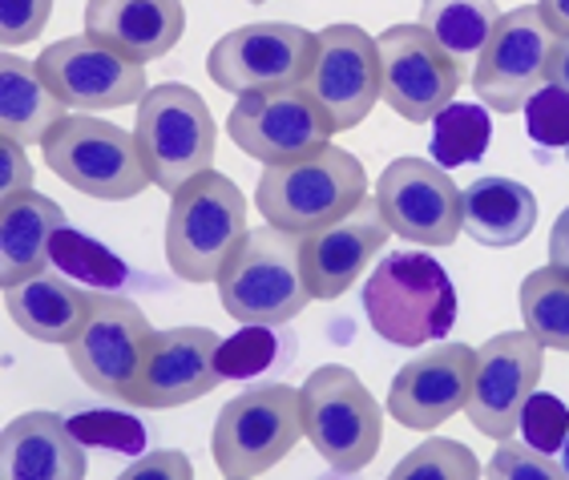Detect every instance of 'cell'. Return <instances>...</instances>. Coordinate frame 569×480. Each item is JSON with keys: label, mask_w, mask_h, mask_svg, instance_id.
I'll return each mask as SVG.
<instances>
[{"label": "cell", "mask_w": 569, "mask_h": 480, "mask_svg": "<svg viewBox=\"0 0 569 480\" xmlns=\"http://www.w3.org/2000/svg\"><path fill=\"white\" fill-rule=\"evenodd\" d=\"M363 316L396 348L440 343L457 323V287L432 254L392 251L363 283Z\"/></svg>", "instance_id": "1"}, {"label": "cell", "mask_w": 569, "mask_h": 480, "mask_svg": "<svg viewBox=\"0 0 569 480\" xmlns=\"http://www.w3.org/2000/svg\"><path fill=\"white\" fill-rule=\"evenodd\" d=\"M363 198H368V170L356 153L340 146H323L319 153H307L296 162L263 166L254 186L259 214L291 234H311L328 222H340Z\"/></svg>", "instance_id": "2"}, {"label": "cell", "mask_w": 569, "mask_h": 480, "mask_svg": "<svg viewBox=\"0 0 569 480\" xmlns=\"http://www.w3.org/2000/svg\"><path fill=\"white\" fill-rule=\"evenodd\" d=\"M247 239V198L227 174L207 170L170 194L166 262L182 283H219Z\"/></svg>", "instance_id": "3"}, {"label": "cell", "mask_w": 569, "mask_h": 480, "mask_svg": "<svg viewBox=\"0 0 569 480\" xmlns=\"http://www.w3.org/2000/svg\"><path fill=\"white\" fill-rule=\"evenodd\" d=\"M303 234L283 227H251L247 239L219 274V303L234 323H271L287 328L311 303L299 259Z\"/></svg>", "instance_id": "4"}, {"label": "cell", "mask_w": 569, "mask_h": 480, "mask_svg": "<svg viewBox=\"0 0 569 480\" xmlns=\"http://www.w3.org/2000/svg\"><path fill=\"white\" fill-rule=\"evenodd\" d=\"M41 153L61 182L101 202H130L153 186L138 133L89 113H69L61 126H53Z\"/></svg>", "instance_id": "5"}, {"label": "cell", "mask_w": 569, "mask_h": 480, "mask_svg": "<svg viewBox=\"0 0 569 480\" xmlns=\"http://www.w3.org/2000/svg\"><path fill=\"white\" fill-rule=\"evenodd\" d=\"M133 133L146 153L153 186L166 194L214 170L219 126L210 118V106L190 86H178V81L150 86V93L138 101Z\"/></svg>", "instance_id": "6"}, {"label": "cell", "mask_w": 569, "mask_h": 480, "mask_svg": "<svg viewBox=\"0 0 569 480\" xmlns=\"http://www.w3.org/2000/svg\"><path fill=\"white\" fill-rule=\"evenodd\" d=\"M303 437L340 477L368 469L380 452L383 412L363 388V380L343 363H323L307 376Z\"/></svg>", "instance_id": "7"}, {"label": "cell", "mask_w": 569, "mask_h": 480, "mask_svg": "<svg viewBox=\"0 0 569 480\" xmlns=\"http://www.w3.org/2000/svg\"><path fill=\"white\" fill-rule=\"evenodd\" d=\"M303 437V392L291 383H263L222 404L210 452L222 477H263Z\"/></svg>", "instance_id": "8"}, {"label": "cell", "mask_w": 569, "mask_h": 480, "mask_svg": "<svg viewBox=\"0 0 569 480\" xmlns=\"http://www.w3.org/2000/svg\"><path fill=\"white\" fill-rule=\"evenodd\" d=\"M311 61H316V33L283 21H254L230 29L210 44L207 73L219 89L242 98L263 89L307 86Z\"/></svg>", "instance_id": "9"}, {"label": "cell", "mask_w": 569, "mask_h": 480, "mask_svg": "<svg viewBox=\"0 0 569 480\" xmlns=\"http://www.w3.org/2000/svg\"><path fill=\"white\" fill-rule=\"evenodd\" d=\"M227 133L247 158L263 166H279L331 146L336 126L328 121V113L319 110L311 89L296 86L242 93L227 118Z\"/></svg>", "instance_id": "10"}, {"label": "cell", "mask_w": 569, "mask_h": 480, "mask_svg": "<svg viewBox=\"0 0 569 480\" xmlns=\"http://www.w3.org/2000/svg\"><path fill=\"white\" fill-rule=\"evenodd\" d=\"M553 44H558V33L546 24L537 4L505 12L472 69V93L497 113L526 110L529 98L549 81Z\"/></svg>", "instance_id": "11"}, {"label": "cell", "mask_w": 569, "mask_h": 480, "mask_svg": "<svg viewBox=\"0 0 569 480\" xmlns=\"http://www.w3.org/2000/svg\"><path fill=\"white\" fill-rule=\"evenodd\" d=\"M376 207L405 242L452 247L465 230V194L449 170L425 158H396L376 178Z\"/></svg>", "instance_id": "12"}, {"label": "cell", "mask_w": 569, "mask_h": 480, "mask_svg": "<svg viewBox=\"0 0 569 480\" xmlns=\"http://www.w3.org/2000/svg\"><path fill=\"white\" fill-rule=\"evenodd\" d=\"M37 73L73 113L126 110L150 93L142 61H130L110 44L93 41L89 33L49 44L37 57Z\"/></svg>", "instance_id": "13"}, {"label": "cell", "mask_w": 569, "mask_h": 480, "mask_svg": "<svg viewBox=\"0 0 569 480\" xmlns=\"http://www.w3.org/2000/svg\"><path fill=\"white\" fill-rule=\"evenodd\" d=\"M546 343L533 331H501L477 348V371H472L469 412L472 428L489 440H509L517 432L521 408L537 392L546 371Z\"/></svg>", "instance_id": "14"}, {"label": "cell", "mask_w": 569, "mask_h": 480, "mask_svg": "<svg viewBox=\"0 0 569 480\" xmlns=\"http://www.w3.org/2000/svg\"><path fill=\"white\" fill-rule=\"evenodd\" d=\"M376 49H380L383 106L392 113H400L412 126H425L445 106H452L465 73L452 66V57L420 24L383 29L376 37Z\"/></svg>", "instance_id": "15"}, {"label": "cell", "mask_w": 569, "mask_h": 480, "mask_svg": "<svg viewBox=\"0 0 569 480\" xmlns=\"http://www.w3.org/2000/svg\"><path fill=\"white\" fill-rule=\"evenodd\" d=\"M307 89L319 101V110L328 113L336 133L356 130L376 110V101H383L376 37L363 33L360 24H328V29H319Z\"/></svg>", "instance_id": "16"}, {"label": "cell", "mask_w": 569, "mask_h": 480, "mask_svg": "<svg viewBox=\"0 0 569 480\" xmlns=\"http://www.w3.org/2000/svg\"><path fill=\"white\" fill-rule=\"evenodd\" d=\"M150 331V319L138 303L121 299L118 291H93V311L86 331L69 343V363L86 388L126 400L142 368Z\"/></svg>", "instance_id": "17"}, {"label": "cell", "mask_w": 569, "mask_h": 480, "mask_svg": "<svg viewBox=\"0 0 569 480\" xmlns=\"http://www.w3.org/2000/svg\"><path fill=\"white\" fill-rule=\"evenodd\" d=\"M219 343L210 328H170L150 331L146 356L138 368L126 404L146 408V412H166V408L194 404L222 383L219 376Z\"/></svg>", "instance_id": "18"}, {"label": "cell", "mask_w": 569, "mask_h": 480, "mask_svg": "<svg viewBox=\"0 0 569 480\" xmlns=\"http://www.w3.org/2000/svg\"><path fill=\"white\" fill-rule=\"evenodd\" d=\"M477 351L469 343H437L428 356L408 360L388 388V416L412 432H432L465 412L472 392Z\"/></svg>", "instance_id": "19"}, {"label": "cell", "mask_w": 569, "mask_h": 480, "mask_svg": "<svg viewBox=\"0 0 569 480\" xmlns=\"http://www.w3.org/2000/svg\"><path fill=\"white\" fill-rule=\"evenodd\" d=\"M388 239H392V227H388L372 194L340 222H328V227L303 234L299 259H303V279L311 299H340L343 291H351L360 283V274L372 267L376 254L388 247Z\"/></svg>", "instance_id": "20"}, {"label": "cell", "mask_w": 569, "mask_h": 480, "mask_svg": "<svg viewBox=\"0 0 569 480\" xmlns=\"http://www.w3.org/2000/svg\"><path fill=\"white\" fill-rule=\"evenodd\" d=\"M86 33L130 61H158L187 33L182 0H86Z\"/></svg>", "instance_id": "21"}, {"label": "cell", "mask_w": 569, "mask_h": 480, "mask_svg": "<svg viewBox=\"0 0 569 480\" xmlns=\"http://www.w3.org/2000/svg\"><path fill=\"white\" fill-rule=\"evenodd\" d=\"M86 469V444L66 416L24 412L0 432V472L9 480H81Z\"/></svg>", "instance_id": "22"}, {"label": "cell", "mask_w": 569, "mask_h": 480, "mask_svg": "<svg viewBox=\"0 0 569 480\" xmlns=\"http://www.w3.org/2000/svg\"><path fill=\"white\" fill-rule=\"evenodd\" d=\"M4 311L29 339L69 348L86 331L89 311H93V291L53 267V271H41L24 283L4 287Z\"/></svg>", "instance_id": "23"}, {"label": "cell", "mask_w": 569, "mask_h": 480, "mask_svg": "<svg viewBox=\"0 0 569 480\" xmlns=\"http://www.w3.org/2000/svg\"><path fill=\"white\" fill-rule=\"evenodd\" d=\"M66 222V210L37 190L4 198L0 202V287L24 283L49 271V242Z\"/></svg>", "instance_id": "24"}, {"label": "cell", "mask_w": 569, "mask_h": 480, "mask_svg": "<svg viewBox=\"0 0 569 480\" xmlns=\"http://www.w3.org/2000/svg\"><path fill=\"white\" fill-rule=\"evenodd\" d=\"M69 118V106L44 86L37 61L21 53L0 57V138H17L21 146H41L53 126Z\"/></svg>", "instance_id": "25"}, {"label": "cell", "mask_w": 569, "mask_h": 480, "mask_svg": "<svg viewBox=\"0 0 569 480\" xmlns=\"http://www.w3.org/2000/svg\"><path fill=\"white\" fill-rule=\"evenodd\" d=\"M465 194V230L481 247H517L537 227V198L526 182L513 178H477Z\"/></svg>", "instance_id": "26"}, {"label": "cell", "mask_w": 569, "mask_h": 480, "mask_svg": "<svg viewBox=\"0 0 569 480\" xmlns=\"http://www.w3.org/2000/svg\"><path fill=\"white\" fill-rule=\"evenodd\" d=\"M497 21H501L497 0H425L417 24L452 57V66L469 77L481 61Z\"/></svg>", "instance_id": "27"}, {"label": "cell", "mask_w": 569, "mask_h": 480, "mask_svg": "<svg viewBox=\"0 0 569 480\" xmlns=\"http://www.w3.org/2000/svg\"><path fill=\"white\" fill-rule=\"evenodd\" d=\"M521 323L549 351L569 356V271L549 262L521 279Z\"/></svg>", "instance_id": "28"}, {"label": "cell", "mask_w": 569, "mask_h": 480, "mask_svg": "<svg viewBox=\"0 0 569 480\" xmlns=\"http://www.w3.org/2000/svg\"><path fill=\"white\" fill-rule=\"evenodd\" d=\"M49 267H57L61 274L77 279V283H86L89 291H121V287L130 283V267L106 242L89 239V234L73 230L69 222L49 242Z\"/></svg>", "instance_id": "29"}, {"label": "cell", "mask_w": 569, "mask_h": 480, "mask_svg": "<svg viewBox=\"0 0 569 480\" xmlns=\"http://www.w3.org/2000/svg\"><path fill=\"white\" fill-rule=\"evenodd\" d=\"M493 142V121L489 106H472V101H452L432 118V162L445 170L481 162L485 150Z\"/></svg>", "instance_id": "30"}, {"label": "cell", "mask_w": 569, "mask_h": 480, "mask_svg": "<svg viewBox=\"0 0 569 480\" xmlns=\"http://www.w3.org/2000/svg\"><path fill=\"white\" fill-rule=\"evenodd\" d=\"M291 348L283 328L271 323H242L230 339L219 343V376L222 380H254L271 371L279 360H287L283 351Z\"/></svg>", "instance_id": "31"}, {"label": "cell", "mask_w": 569, "mask_h": 480, "mask_svg": "<svg viewBox=\"0 0 569 480\" xmlns=\"http://www.w3.org/2000/svg\"><path fill=\"white\" fill-rule=\"evenodd\" d=\"M69 432L86 448H110L121 457H142L146 452V424L133 420L130 412H113V408H81L66 416Z\"/></svg>", "instance_id": "32"}, {"label": "cell", "mask_w": 569, "mask_h": 480, "mask_svg": "<svg viewBox=\"0 0 569 480\" xmlns=\"http://www.w3.org/2000/svg\"><path fill=\"white\" fill-rule=\"evenodd\" d=\"M481 464L472 457V448L457 444V440H425L420 448H412L400 464L392 469L396 480H472L481 477Z\"/></svg>", "instance_id": "33"}, {"label": "cell", "mask_w": 569, "mask_h": 480, "mask_svg": "<svg viewBox=\"0 0 569 480\" xmlns=\"http://www.w3.org/2000/svg\"><path fill=\"white\" fill-rule=\"evenodd\" d=\"M517 432L529 448L546 452V457H558L561 444L569 437V408L561 404L558 396L533 392L521 408V420H517Z\"/></svg>", "instance_id": "34"}, {"label": "cell", "mask_w": 569, "mask_h": 480, "mask_svg": "<svg viewBox=\"0 0 569 480\" xmlns=\"http://www.w3.org/2000/svg\"><path fill=\"white\" fill-rule=\"evenodd\" d=\"M526 133L541 150H561L569 146V93L553 81L537 89L526 106Z\"/></svg>", "instance_id": "35"}, {"label": "cell", "mask_w": 569, "mask_h": 480, "mask_svg": "<svg viewBox=\"0 0 569 480\" xmlns=\"http://www.w3.org/2000/svg\"><path fill=\"white\" fill-rule=\"evenodd\" d=\"M485 477L493 480H561L566 477V469H561V460L546 457V452H537V448H529L526 440L517 444V440H497V452L493 460L485 464Z\"/></svg>", "instance_id": "36"}, {"label": "cell", "mask_w": 569, "mask_h": 480, "mask_svg": "<svg viewBox=\"0 0 569 480\" xmlns=\"http://www.w3.org/2000/svg\"><path fill=\"white\" fill-rule=\"evenodd\" d=\"M53 0H0V41L4 49H21L37 41L49 24Z\"/></svg>", "instance_id": "37"}, {"label": "cell", "mask_w": 569, "mask_h": 480, "mask_svg": "<svg viewBox=\"0 0 569 480\" xmlns=\"http://www.w3.org/2000/svg\"><path fill=\"white\" fill-rule=\"evenodd\" d=\"M33 190V162L17 138H0V202Z\"/></svg>", "instance_id": "38"}, {"label": "cell", "mask_w": 569, "mask_h": 480, "mask_svg": "<svg viewBox=\"0 0 569 480\" xmlns=\"http://www.w3.org/2000/svg\"><path fill=\"white\" fill-rule=\"evenodd\" d=\"M121 477H126V480H142V477L187 480V477H194V464H190L182 452H174V448H162V452H142V457L133 460Z\"/></svg>", "instance_id": "39"}, {"label": "cell", "mask_w": 569, "mask_h": 480, "mask_svg": "<svg viewBox=\"0 0 569 480\" xmlns=\"http://www.w3.org/2000/svg\"><path fill=\"white\" fill-rule=\"evenodd\" d=\"M549 262L561 267V271H569V207L561 210L553 230H549Z\"/></svg>", "instance_id": "40"}, {"label": "cell", "mask_w": 569, "mask_h": 480, "mask_svg": "<svg viewBox=\"0 0 569 480\" xmlns=\"http://www.w3.org/2000/svg\"><path fill=\"white\" fill-rule=\"evenodd\" d=\"M537 9L546 17V24L558 37H569V0H537Z\"/></svg>", "instance_id": "41"}, {"label": "cell", "mask_w": 569, "mask_h": 480, "mask_svg": "<svg viewBox=\"0 0 569 480\" xmlns=\"http://www.w3.org/2000/svg\"><path fill=\"white\" fill-rule=\"evenodd\" d=\"M549 81L569 93V37H558L553 44V61H549Z\"/></svg>", "instance_id": "42"}, {"label": "cell", "mask_w": 569, "mask_h": 480, "mask_svg": "<svg viewBox=\"0 0 569 480\" xmlns=\"http://www.w3.org/2000/svg\"><path fill=\"white\" fill-rule=\"evenodd\" d=\"M561 469H566V477H569V437H566V444H561Z\"/></svg>", "instance_id": "43"}, {"label": "cell", "mask_w": 569, "mask_h": 480, "mask_svg": "<svg viewBox=\"0 0 569 480\" xmlns=\"http://www.w3.org/2000/svg\"><path fill=\"white\" fill-rule=\"evenodd\" d=\"M247 4H263V0H247Z\"/></svg>", "instance_id": "44"}, {"label": "cell", "mask_w": 569, "mask_h": 480, "mask_svg": "<svg viewBox=\"0 0 569 480\" xmlns=\"http://www.w3.org/2000/svg\"><path fill=\"white\" fill-rule=\"evenodd\" d=\"M566 153H569V146H566Z\"/></svg>", "instance_id": "45"}]
</instances>
